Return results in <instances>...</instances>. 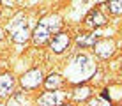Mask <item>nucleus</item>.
I'll return each mask as SVG.
<instances>
[{
    "mask_svg": "<svg viewBox=\"0 0 122 106\" xmlns=\"http://www.w3.org/2000/svg\"><path fill=\"white\" fill-rule=\"evenodd\" d=\"M41 83H43V71L41 69H30L21 78V85L25 88H36Z\"/></svg>",
    "mask_w": 122,
    "mask_h": 106,
    "instance_id": "f257e3e1",
    "label": "nucleus"
},
{
    "mask_svg": "<svg viewBox=\"0 0 122 106\" xmlns=\"http://www.w3.org/2000/svg\"><path fill=\"white\" fill-rule=\"evenodd\" d=\"M11 35H12V39H14L16 42H25L32 34L28 32L25 21H16V23L11 27Z\"/></svg>",
    "mask_w": 122,
    "mask_h": 106,
    "instance_id": "f03ea898",
    "label": "nucleus"
},
{
    "mask_svg": "<svg viewBox=\"0 0 122 106\" xmlns=\"http://www.w3.org/2000/svg\"><path fill=\"white\" fill-rule=\"evenodd\" d=\"M69 42H71V39H69V35H67L66 32H58L57 35H53L50 46H51V50L55 53H62L67 46H69Z\"/></svg>",
    "mask_w": 122,
    "mask_h": 106,
    "instance_id": "7ed1b4c3",
    "label": "nucleus"
},
{
    "mask_svg": "<svg viewBox=\"0 0 122 106\" xmlns=\"http://www.w3.org/2000/svg\"><path fill=\"white\" fill-rule=\"evenodd\" d=\"M94 48H96V53H97L99 57L106 58V57H110V55L113 53V42H112L110 39H104V41H96Z\"/></svg>",
    "mask_w": 122,
    "mask_h": 106,
    "instance_id": "20e7f679",
    "label": "nucleus"
},
{
    "mask_svg": "<svg viewBox=\"0 0 122 106\" xmlns=\"http://www.w3.org/2000/svg\"><path fill=\"white\" fill-rule=\"evenodd\" d=\"M12 88H14V78L9 73L2 74L0 76V96H9Z\"/></svg>",
    "mask_w": 122,
    "mask_h": 106,
    "instance_id": "39448f33",
    "label": "nucleus"
},
{
    "mask_svg": "<svg viewBox=\"0 0 122 106\" xmlns=\"http://www.w3.org/2000/svg\"><path fill=\"white\" fill-rule=\"evenodd\" d=\"M50 32H51V30H50L46 25H43V23L37 25L36 30H34V34H32V37H34V41H36V44H43L44 41H48Z\"/></svg>",
    "mask_w": 122,
    "mask_h": 106,
    "instance_id": "423d86ee",
    "label": "nucleus"
},
{
    "mask_svg": "<svg viewBox=\"0 0 122 106\" xmlns=\"http://www.w3.org/2000/svg\"><path fill=\"white\" fill-rule=\"evenodd\" d=\"M85 21L89 25H92V27H101V25L106 23V18L103 16V12H101L99 9H94V11H90V14L87 16Z\"/></svg>",
    "mask_w": 122,
    "mask_h": 106,
    "instance_id": "0eeeda50",
    "label": "nucleus"
},
{
    "mask_svg": "<svg viewBox=\"0 0 122 106\" xmlns=\"http://www.w3.org/2000/svg\"><path fill=\"white\" fill-rule=\"evenodd\" d=\"M57 94L55 92H44L43 96L37 99V104L39 106H57Z\"/></svg>",
    "mask_w": 122,
    "mask_h": 106,
    "instance_id": "6e6552de",
    "label": "nucleus"
},
{
    "mask_svg": "<svg viewBox=\"0 0 122 106\" xmlns=\"http://www.w3.org/2000/svg\"><path fill=\"white\" fill-rule=\"evenodd\" d=\"M60 85H62V76H58V74H50L44 80V87L48 90H57Z\"/></svg>",
    "mask_w": 122,
    "mask_h": 106,
    "instance_id": "1a4fd4ad",
    "label": "nucleus"
},
{
    "mask_svg": "<svg viewBox=\"0 0 122 106\" xmlns=\"http://www.w3.org/2000/svg\"><path fill=\"white\" fill-rule=\"evenodd\" d=\"M96 41H97V37L96 35H92V34H87V35H80L76 42L80 46H94L96 44Z\"/></svg>",
    "mask_w": 122,
    "mask_h": 106,
    "instance_id": "9d476101",
    "label": "nucleus"
},
{
    "mask_svg": "<svg viewBox=\"0 0 122 106\" xmlns=\"http://www.w3.org/2000/svg\"><path fill=\"white\" fill-rule=\"evenodd\" d=\"M108 9H110L112 14H122V0H110Z\"/></svg>",
    "mask_w": 122,
    "mask_h": 106,
    "instance_id": "9b49d317",
    "label": "nucleus"
},
{
    "mask_svg": "<svg viewBox=\"0 0 122 106\" xmlns=\"http://www.w3.org/2000/svg\"><path fill=\"white\" fill-rule=\"evenodd\" d=\"M41 23H43V25H46V27H48L50 30H51V28H58L60 21H58V18H57V16H55V18L51 16V18H44L43 21H41Z\"/></svg>",
    "mask_w": 122,
    "mask_h": 106,
    "instance_id": "f8f14e48",
    "label": "nucleus"
},
{
    "mask_svg": "<svg viewBox=\"0 0 122 106\" xmlns=\"http://www.w3.org/2000/svg\"><path fill=\"white\" fill-rule=\"evenodd\" d=\"M7 106H20V103L16 99H9V103H7Z\"/></svg>",
    "mask_w": 122,
    "mask_h": 106,
    "instance_id": "ddd939ff",
    "label": "nucleus"
},
{
    "mask_svg": "<svg viewBox=\"0 0 122 106\" xmlns=\"http://www.w3.org/2000/svg\"><path fill=\"white\" fill-rule=\"evenodd\" d=\"M89 106H101V101H92Z\"/></svg>",
    "mask_w": 122,
    "mask_h": 106,
    "instance_id": "4468645a",
    "label": "nucleus"
},
{
    "mask_svg": "<svg viewBox=\"0 0 122 106\" xmlns=\"http://www.w3.org/2000/svg\"><path fill=\"white\" fill-rule=\"evenodd\" d=\"M2 37H4V32H2V30H0V39H2Z\"/></svg>",
    "mask_w": 122,
    "mask_h": 106,
    "instance_id": "2eb2a0df",
    "label": "nucleus"
},
{
    "mask_svg": "<svg viewBox=\"0 0 122 106\" xmlns=\"http://www.w3.org/2000/svg\"><path fill=\"white\" fill-rule=\"evenodd\" d=\"M60 106H69V104H60Z\"/></svg>",
    "mask_w": 122,
    "mask_h": 106,
    "instance_id": "dca6fc26",
    "label": "nucleus"
}]
</instances>
